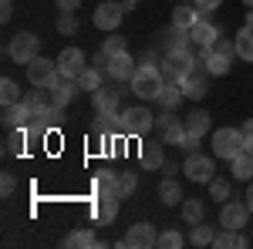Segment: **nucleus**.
I'll list each match as a JSON object with an SVG mask.
<instances>
[{"label":"nucleus","mask_w":253,"mask_h":249,"mask_svg":"<svg viewBox=\"0 0 253 249\" xmlns=\"http://www.w3.org/2000/svg\"><path fill=\"white\" fill-rule=\"evenodd\" d=\"M132 95L142 98V101H156V95L162 91L166 77H162V68L159 64H138V71L132 74Z\"/></svg>","instance_id":"1"},{"label":"nucleus","mask_w":253,"mask_h":249,"mask_svg":"<svg viewBox=\"0 0 253 249\" xmlns=\"http://www.w3.org/2000/svg\"><path fill=\"white\" fill-rule=\"evenodd\" d=\"M38 54H41V37L34 31H17L7 40V58L17 61V64H31Z\"/></svg>","instance_id":"2"},{"label":"nucleus","mask_w":253,"mask_h":249,"mask_svg":"<svg viewBox=\"0 0 253 249\" xmlns=\"http://www.w3.org/2000/svg\"><path fill=\"white\" fill-rule=\"evenodd\" d=\"M243 142H247V135L243 128H216L213 132V155L216 158H226V162H233L236 155L243 152Z\"/></svg>","instance_id":"3"},{"label":"nucleus","mask_w":253,"mask_h":249,"mask_svg":"<svg viewBox=\"0 0 253 249\" xmlns=\"http://www.w3.org/2000/svg\"><path fill=\"white\" fill-rule=\"evenodd\" d=\"M179 88H182V95L189 98V101L206 98V91H210V71H206V64H203L199 58L186 68V74H182V81H179Z\"/></svg>","instance_id":"4"},{"label":"nucleus","mask_w":253,"mask_h":249,"mask_svg":"<svg viewBox=\"0 0 253 249\" xmlns=\"http://www.w3.org/2000/svg\"><path fill=\"white\" fill-rule=\"evenodd\" d=\"M122 132L132 135V138H145V135L156 128V115L145 108V105H135V108H125L122 111Z\"/></svg>","instance_id":"5"},{"label":"nucleus","mask_w":253,"mask_h":249,"mask_svg":"<svg viewBox=\"0 0 253 249\" xmlns=\"http://www.w3.org/2000/svg\"><path fill=\"white\" fill-rule=\"evenodd\" d=\"M159 47H162L166 54H182V58H196V54H199V47L189 40V31H182V27H175V24H169V27L159 34Z\"/></svg>","instance_id":"6"},{"label":"nucleus","mask_w":253,"mask_h":249,"mask_svg":"<svg viewBox=\"0 0 253 249\" xmlns=\"http://www.w3.org/2000/svg\"><path fill=\"white\" fill-rule=\"evenodd\" d=\"M98 31H108V34H115L118 27H122V20H125V7H122V0H101L95 7V14H91Z\"/></svg>","instance_id":"7"},{"label":"nucleus","mask_w":253,"mask_h":249,"mask_svg":"<svg viewBox=\"0 0 253 249\" xmlns=\"http://www.w3.org/2000/svg\"><path fill=\"white\" fill-rule=\"evenodd\" d=\"M182 172L189 182H199V185H210V178H213L216 165L210 155H199V152H189L186 155V162H182Z\"/></svg>","instance_id":"8"},{"label":"nucleus","mask_w":253,"mask_h":249,"mask_svg":"<svg viewBox=\"0 0 253 249\" xmlns=\"http://www.w3.org/2000/svg\"><path fill=\"white\" fill-rule=\"evenodd\" d=\"M58 74H61V71H58V61H47V58H41V54L27 64V81H31L34 88H51Z\"/></svg>","instance_id":"9"},{"label":"nucleus","mask_w":253,"mask_h":249,"mask_svg":"<svg viewBox=\"0 0 253 249\" xmlns=\"http://www.w3.org/2000/svg\"><path fill=\"white\" fill-rule=\"evenodd\" d=\"M250 206L247 202H223V209H219V226L223 229H243V226H250Z\"/></svg>","instance_id":"10"},{"label":"nucleus","mask_w":253,"mask_h":249,"mask_svg":"<svg viewBox=\"0 0 253 249\" xmlns=\"http://www.w3.org/2000/svg\"><path fill=\"white\" fill-rule=\"evenodd\" d=\"M122 246H128V249H156L159 246L156 226H149V222H135V226H128V236L122 239Z\"/></svg>","instance_id":"11"},{"label":"nucleus","mask_w":253,"mask_h":249,"mask_svg":"<svg viewBox=\"0 0 253 249\" xmlns=\"http://www.w3.org/2000/svg\"><path fill=\"white\" fill-rule=\"evenodd\" d=\"M84 68H88V61H84V51H81V47H64V51L58 54V71L64 77L78 81Z\"/></svg>","instance_id":"12"},{"label":"nucleus","mask_w":253,"mask_h":249,"mask_svg":"<svg viewBox=\"0 0 253 249\" xmlns=\"http://www.w3.org/2000/svg\"><path fill=\"white\" fill-rule=\"evenodd\" d=\"M156 128H159V135H162L166 145H182V138H186V125H182V118H175L172 111H166L162 118H156Z\"/></svg>","instance_id":"13"},{"label":"nucleus","mask_w":253,"mask_h":249,"mask_svg":"<svg viewBox=\"0 0 253 249\" xmlns=\"http://www.w3.org/2000/svg\"><path fill=\"white\" fill-rule=\"evenodd\" d=\"M91 105H95V111L101 118H118L122 111H118V91L115 88H98V91H91Z\"/></svg>","instance_id":"14"},{"label":"nucleus","mask_w":253,"mask_h":249,"mask_svg":"<svg viewBox=\"0 0 253 249\" xmlns=\"http://www.w3.org/2000/svg\"><path fill=\"white\" fill-rule=\"evenodd\" d=\"M196 58L206 64L210 77H223V74H230V68H233V58L219 54V51H213V47H199V54H196Z\"/></svg>","instance_id":"15"},{"label":"nucleus","mask_w":253,"mask_h":249,"mask_svg":"<svg viewBox=\"0 0 253 249\" xmlns=\"http://www.w3.org/2000/svg\"><path fill=\"white\" fill-rule=\"evenodd\" d=\"M189 40H193L196 47H213L216 40H219V31H216L206 17H199L193 27H189Z\"/></svg>","instance_id":"16"},{"label":"nucleus","mask_w":253,"mask_h":249,"mask_svg":"<svg viewBox=\"0 0 253 249\" xmlns=\"http://www.w3.org/2000/svg\"><path fill=\"white\" fill-rule=\"evenodd\" d=\"M108 77H115V81H132V74H135V61H132V54L125 51V54H115V58H108Z\"/></svg>","instance_id":"17"},{"label":"nucleus","mask_w":253,"mask_h":249,"mask_svg":"<svg viewBox=\"0 0 253 249\" xmlns=\"http://www.w3.org/2000/svg\"><path fill=\"white\" fill-rule=\"evenodd\" d=\"M0 121H3L7 128H24V125H31L34 118H31V111H27V105H24V101H14V105H3Z\"/></svg>","instance_id":"18"},{"label":"nucleus","mask_w":253,"mask_h":249,"mask_svg":"<svg viewBox=\"0 0 253 249\" xmlns=\"http://www.w3.org/2000/svg\"><path fill=\"white\" fill-rule=\"evenodd\" d=\"M24 105H27L31 118H44L54 101H51V91H47V88H38V91H27V95H24Z\"/></svg>","instance_id":"19"},{"label":"nucleus","mask_w":253,"mask_h":249,"mask_svg":"<svg viewBox=\"0 0 253 249\" xmlns=\"http://www.w3.org/2000/svg\"><path fill=\"white\" fill-rule=\"evenodd\" d=\"M193 61H196V58H182V54H166V61L159 64V68H162V77H166V81H182L186 68H189Z\"/></svg>","instance_id":"20"},{"label":"nucleus","mask_w":253,"mask_h":249,"mask_svg":"<svg viewBox=\"0 0 253 249\" xmlns=\"http://www.w3.org/2000/svg\"><path fill=\"white\" fill-rule=\"evenodd\" d=\"M138 162H142L145 169H162V165H166L162 145H159V142H142V145H138Z\"/></svg>","instance_id":"21"},{"label":"nucleus","mask_w":253,"mask_h":249,"mask_svg":"<svg viewBox=\"0 0 253 249\" xmlns=\"http://www.w3.org/2000/svg\"><path fill=\"white\" fill-rule=\"evenodd\" d=\"M182 88H179V81H166V84H162V91H159L156 95V105L159 108H162V111H172L175 105H179V101H182Z\"/></svg>","instance_id":"22"},{"label":"nucleus","mask_w":253,"mask_h":249,"mask_svg":"<svg viewBox=\"0 0 253 249\" xmlns=\"http://www.w3.org/2000/svg\"><path fill=\"white\" fill-rule=\"evenodd\" d=\"M182 125H186V132H189V135H199V138H203V135L210 132L213 118H210V111H203V108H193L189 115L182 118Z\"/></svg>","instance_id":"23"},{"label":"nucleus","mask_w":253,"mask_h":249,"mask_svg":"<svg viewBox=\"0 0 253 249\" xmlns=\"http://www.w3.org/2000/svg\"><path fill=\"white\" fill-rule=\"evenodd\" d=\"M118 195H98V202H95V219L101 222V226H108L112 219L118 215Z\"/></svg>","instance_id":"24"},{"label":"nucleus","mask_w":253,"mask_h":249,"mask_svg":"<svg viewBox=\"0 0 253 249\" xmlns=\"http://www.w3.org/2000/svg\"><path fill=\"white\" fill-rule=\"evenodd\" d=\"M91 189H95V195H118V172L101 169L95 175V182H91Z\"/></svg>","instance_id":"25"},{"label":"nucleus","mask_w":253,"mask_h":249,"mask_svg":"<svg viewBox=\"0 0 253 249\" xmlns=\"http://www.w3.org/2000/svg\"><path fill=\"white\" fill-rule=\"evenodd\" d=\"M236 58L240 61H253V24H243L236 31Z\"/></svg>","instance_id":"26"},{"label":"nucleus","mask_w":253,"mask_h":249,"mask_svg":"<svg viewBox=\"0 0 253 249\" xmlns=\"http://www.w3.org/2000/svg\"><path fill=\"white\" fill-rule=\"evenodd\" d=\"M230 172H233L236 182H250V178H253V155L247 152V148L230 162Z\"/></svg>","instance_id":"27"},{"label":"nucleus","mask_w":253,"mask_h":249,"mask_svg":"<svg viewBox=\"0 0 253 249\" xmlns=\"http://www.w3.org/2000/svg\"><path fill=\"white\" fill-rule=\"evenodd\" d=\"M182 222H186V226L206 222V206H203V199H182Z\"/></svg>","instance_id":"28"},{"label":"nucleus","mask_w":253,"mask_h":249,"mask_svg":"<svg viewBox=\"0 0 253 249\" xmlns=\"http://www.w3.org/2000/svg\"><path fill=\"white\" fill-rule=\"evenodd\" d=\"M199 17H203V14H199V7H196V3H193V7H189V3L172 7V24H175V27H182V31H189Z\"/></svg>","instance_id":"29"},{"label":"nucleus","mask_w":253,"mask_h":249,"mask_svg":"<svg viewBox=\"0 0 253 249\" xmlns=\"http://www.w3.org/2000/svg\"><path fill=\"white\" fill-rule=\"evenodd\" d=\"M213 246L216 249H243L247 246V236H243V229H226L213 239Z\"/></svg>","instance_id":"30"},{"label":"nucleus","mask_w":253,"mask_h":249,"mask_svg":"<svg viewBox=\"0 0 253 249\" xmlns=\"http://www.w3.org/2000/svg\"><path fill=\"white\" fill-rule=\"evenodd\" d=\"M3 145H7L3 148L7 155H24L27 152V132L24 128H7V142Z\"/></svg>","instance_id":"31"},{"label":"nucleus","mask_w":253,"mask_h":249,"mask_svg":"<svg viewBox=\"0 0 253 249\" xmlns=\"http://www.w3.org/2000/svg\"><path fill=\"white\" fill-rule=\"evenodd\" d=\"M71 249H91V246H101V239H98L91 229H75L68 239H64Z\"/></svg>","instance_id":"32"},{"label":"nucleus","mask_w":253,"mask_h":249,"mask_svg":"<svg viewBox=\"0 0 253 249\" xmlns=\"http://www.w3.org/2000/svg\"><path fill=\"white\" fill-rule=\"evenodd\" d=\"M159 199H162L166 206H179V202L186 199V195H182V189H179V182H175L172 175H169V178L159 185Z\"/></svg>","instance_id":"33"},{"label":"nucleus","mask_w":253,"mask_h":249,"mask_svg":"<svg viewBox=\"0 0 253 249\" xmlns=\"http://www.w3.org/2000/svg\"><path fill=\"white\" fill-rule=\"evenodd\" d=\"M78 88L81 91H98V88H101V68L88 64V68L81 71V77H78Z\"/></svg>","instance_id":"34"},{"label":"nucleus","mask_w":253,"mask_h":249,"mask_svg":"<svg viewBox=\"0 0 253 249\" xmlns=\"http://www.w3.org/2000/svg\"><path fill=\"white\" fill-rule=\"evenodd\" d=\"M230 192H233V182H230V178H210V199H213V202H226V199H230Z\"/></svg>","instance_id":"35"},{"label":"nucleus","mask_w":253,"mask_h":249,"mask_svg":"<svg viewBox=\"0 0 253 249\" xmlns=\"http://www.w3.org/2000/svg\"><path fill=\"white\" fill-rule=\"evenodd\" d=\"M213 239H216V232H213V226H206V222L193 226V232H189V243H193V246H213Z\"/></svg>","instance_id":"36"},{"label":"nucleus","mask_w":253,"mask_h":249,"mask_svg":"<svg viewBox=\"0 0 253 249\" xmlns=\"http://www.w3.org/2000/svg\"><path fill=\"white\" fill-rule=\"evenodd\" d=\"M125 51H128V44H125L122 34H112V37L101 40V54H105V58H115V54H125Z\"/></svg>","instance_id":"37"},{"label":"nucleus","mask_w":253,"mask_h":249,"mask_svg":"<svg viewBox=\"0 0 253 249\" xmlns=\"http://www.w3.org/2000/svg\"><path fill=\"white\" fill-rule=\"evenodd\" d=\"M0 101H3V105L24 101V98H20V88H17V81H14V77H3V81H0Z\"/></svg>","instance_id":"38"},{"label":"nucleus","mask_w":253,"mask_h":249,"mask_svg":"<svg viewBox=\"0 0 253 249\" xmlns=\"http://www.w3.org/2000/svg\"><path fill=\"white\" fill-rule=\"evenodd\" d=\"M138 189V175L135 172H118V199H128Z\"/></svg>","instance_id":"39"},{"label":"nucleus","mask_w":253,"mask_h":249,"mask_svg":"<svg viewBox=\"0 0 253 249\" xmlns=\"http://www.w3.org/2000/svg\"><path fill=\"white\" fill-rule=\"evenodd\" d=\"M58 31L64 34V37H68V34H75V31H78V10H61Z\"/></svg>","instance_id":"40"},{"label":"nucleus","mask_w":253,"mask_h":249,"mask_svg":"<svg viewBox=\"0 0 253 249\" xmlns=\"http://www.w3.org/2000/svg\"><path fill=\"white\" fill-rule=\"evenodd\" d=\"M179 246H182V232H175V229L159 232V249H179Z\"/></svg>","instance_id":"41"},{"label":"nucleus","mask_w":253,"mask_h":249,"mask_svg":"<svg viewBox=\"0 0 253 249\" xmlns=\"http://www.w3.org/2000/svg\"><path fill=\"white\" fill-rule=\"evenodd\" d=\"M196 7H199V14L206 17V14H213V10H219L223 7V0H193Z\"/></svg>","instance_id":"42"},{"label":"nucleus","mask_w":253,"mask_h":249,"mask_svg":"<svg viewBox=\"0 0 253 249\" xmlns=\"http://www.w3.org/2000/svg\"><path fill=\"white\" fill-rule=\"evenodd\" d=\"M14 189H17V178H14L10 172H3V178H0V192H3V195H10Z\"/></svg>","instance_id":"43"},{"label":"nucleus","mask_w":253,"mask_h":249,"mask_svg":"<svg viewBox=\"0 0 253 249\" xmlns=\"http://www.w3.org/2000/svg\"><path fill=\"white\" fill-rule=\"evenodd\" d=\"M179 148H182L186 155L196 152V148H199V135H189V132H186V138H182V145H179Z\"/></svg>","instance_id":"44"},{"label":"nucleus","mask_w":253,"mask_h":249,"mask_svg":"<svg viewBox=\"0 0 253 249\" xmlns=\"http://www.w3.org/2000/svg\"><path fill=\"white\" fill-rule=\"evenodd\" d=\"M14 17V3L10 0H0V20H10Z\"/></svg>","instance_id":"45"},{"label":"nucleus","mask_w":253,"mask_h":249,"mask_svg":"<svg viewBox=\"0 0 253 249\" xmlns=\"http://www.w3.org/2000/svg\"><path fill=\"white\" fill-rule=\"evenodd\" d=\"M81 0H58V10H78Z\"/></svg>","instance_id":"46"},{"label":"nucleus","mask_w":253,"mask_h":249,"mask_svg":"<svg viewBox=\"0 0 253 249\" xmlns=\"http://www.w3.org/2000/svg\"><path fill=\"white\" fill-rule=\"evenodd\" d=\"M247 206H250V212H253V178H250V189H247Z\"/></svg>","instance_id":"47"},{"label":"nucleus","mask_w":253,"mask_h":249,"mask_svg":"<svg viewBox=\"0 0 253 249\" xmlns=\"http://www.w3.org/2000/svg\"><path fill=\"white\" fill-rule=\"evenodd\" d=\"M243 135H253V118H247V121H243Z\"/></svg>","instance_id":"48"},{"label":"nucleus","mask_w":253,"mask_h":249,"mask_svg":"<svg viewBox=\"0 0 253 249\" xmlns=\"http://www.w3.org/2000/svg\"><path fill=\"white\" fill-rule=\"evenodd\" d=\"M243 148H247V152L253 155V135H247V142H243Z\"/></svg>","instance_id":"49"},{"label":"nucleus","mask_w":253,"mask_h":249,"mask_svg":"<svg viewBox=\"0 0 253 249\" xmlns=\"http://www.w3.org/2000/svg\"><path fill=\"white\" fill-rule=\"evenodd\" d=\"M243 7H250V10H253V0H243Z\"/></svg>","instance_id":"50"},{"label":"nucleus","mask_w":253,"mask_h":249,"mask_svg":"<svg viewBox=\"0 0 253 249\" xmlns=\"http://www.w3.org/2000/svg\"><path fill=\"white\" fill-rule=\"evenodd\" d=\"M247 24H253V10H250V14H247Z\"/></svg>","instance_id":"51"}]
</instances>
